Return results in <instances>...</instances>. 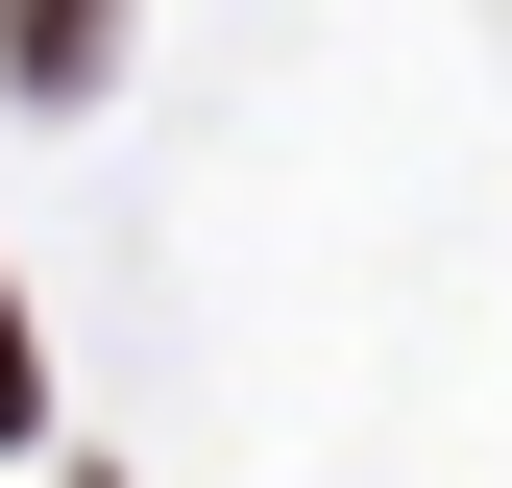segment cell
Listing matches in <instances>:
<instances>
[{
    "label": "cell",
    "mask_w": 512,
    "mask_h": 488,
    "mask_svg": "<svg viewBox=\"0 0 512 488\" xmlns=\"http://www.w3.org/2000/svg\"><path fill=\"white\" fill-rule=\"evenodd\" d=\"M0 440H49V391H25V318H0Z\"/></svg>",
    "instance_id": "2"
},
{
    "label": "cell",
    "mask_w": 512,
    "mask_h": 488,
    "mask_svg": "<svg viewBox=\"0 0 512 488\" xmlns=\"http://www.w3.org/2000/svg\"><path fill=\"white\" fill-rule=\"evenodd\" d=\"M122 74V0H0V98H98Z\"/></svg>",
    "instance_id": "1"
}]
</instances>
